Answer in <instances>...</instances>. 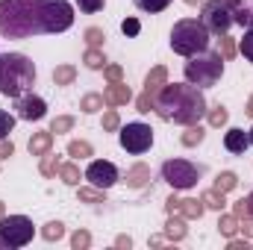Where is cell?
I'll return each mask as SVG.
<instances>
[{
  "label": "cell",
  "instance_id": "1",
  "mask_svg": "<svg viewBox=\"0 0 253 250\" xmlns=\"http://www.w3.org/2000/svg\"><path fill=\"white\" fill-rule=\"evenodd\" d=\"M153 112L171 124H200V118L206 115V97L191 83H174V85L165 83L153 100Z\"/></svg>",
  "mask_w": 253,
  "mask_h": 250
},
{
  "label": "cell",
  "instance_id": "2",
  "mask_svg": "<svg viewBox=\"0 0 253 250\" xmlns=\"http://www.w3.org/2000/svg\"><path fill=\"white\" fill-rule=\"evenodd\" d=\"M44 33L42 0H0V36L33 39Z\"/></svg>",
  "mask_w": 253,
  "mask_h": 250
},
{
  "label": "cell",
  "instance_id": "3",
  "mask_svg": "<svg viewBox=\"0 0 253 250\" xmlns=\"http://www.w3.org/2000/svg\"><path fill=\"white\" fill-rule=\"evenodd\" d=\"M36 85V65L24 53H3L0 56V94L21 97Z\"/></svg>",
  "mask_w": 253,
  "mask_h": 250
},
{
  "label": "cell",
  "instance_id": "4",
  "mask_svg": "<svg viewBox=\"0 0 253 250\" xmlns=\"http://www.w3.org/2000/svg\"><path fill=\"white\" fill-rule=\"evenodd\" d=\"M206 47H209V30L203 27V21L183 18L174 24V30H171V50L174 53L194 56V53H203Z\"/></svg>",
  "mask_w": 253,
  "mask_h": 250
},
{
  "label": "cell",
  "instance_id": "5",
  "mask_svg": "<svg viewBox=\"0 0 253 250\" xmlns=\"http://www.w3.org/2000/svg\"><path fill=\"white\" fill-rule=\"evenodd\" d=\"M183 74H186V83L197 85V88H209V85H215V83L221 80V74H224V56L215 53V50L194 53V56H189Z\"/></svg>",
  "mask_w": 253,
  "mask_h": 250
},
{
  "label": "cell",
  "instance_id": "6",
  "mask_svg": "<svg viewBox=\"0 0 253 250\" xmlns=\"http://www.w3.org/2000/svg\"><path fill=\"white\" fill-rule=\"evenodd\" d=\"M203 168L194 165L189 159H165L162 162V180L174 191H186V188H194L197 180H200Z\"/></svg>",
  "mask_w": 253,
  "mask_h": 250
},
{
  "label": "cell",
  "instance_id": "7",
  "mask_svg": "<svg viewBox=\"0 0 253 250\" xmlns=\"http://www.w3.org/2000/svg\"><path fill=\"white\" fill-rule=\"evenodd\" d=\"M33 221L27 215H3L0 218V242L3 248H27L33 242Z\"/></svg>",
  "mask_w": 253,
  "mask_h": 250
},
{
  "label": "cell",
  "instance_id": "8",
  "mask_svg": "<svg viewBox=\"0 0 253 250\" xmlns=\"http://www.w3.org/2000/svg\"><path fill=\"white\" fill-rule=\"evenodd\" d=\"M200 21L209 33L215 36H224L230 27H233V12H230V3L227 0H206L200 3Z\"/></svg>",
  "mask_w": 253,
  "mask_h": 250
},
{
  "label": "cell",
  "instance_id": "9",
  "mask_svg": "<svg viewBox=\"0 0 253 250\" xmlns=\"http://www.w3.org/2000/svg\"><path fill=\"white\" fill-rule=\"evenodd\" d=\"M118 141H121V147H124L126 153H132V156L147 153L153 147V129L147 124H141V121H132V124L121 126Z\"/></svg>",
  "mask_w": 253,
  "mask_h": 250
},
{
  "label": "cell",
  "instance_id": "10",
  "mask_svg": "<svg viewBox=\"0 0 253 250\" xmlns=\"http://www.w3.org/2000/svg\"><path fill=\"white\" fill-rule=\"evenodd\" d=\"M44 33H65L74 24V6L68 0H42Z\"/></svg>",
  "mask_w": 253,
  "mask_h": 250
},
{
  "label": "cell",
  "instance_id": "11",
  "mask_svg": "<svg viewBox=\"0 0 253 250\" xmlns=\"http://www.w3.org/2000/svg\"><path fill=\"white\" fill-rule=\"evenodd\" d=\"M168 83V68L165 65H156L147 77H144V91L138 94V100H135V106H138V112L141 115H147L150 109H153V100H156V94H159V88Z\"/></svg>",
  "mask_w": 253,
  "mask_h": 250
},
{
  "label": "cell",
  "instance_id": "12",
  "mask_svg": "<svg viewBox=\"0 0 253 250\" xmlns=\"http://www.w3.org/2000/svg\"><path fill=\"white\" fill-rule=\"evenodd\" d=\"M85 180L91 183V186H97V188H112L121 177H118V168L112 165V162H106V159H94L88 168H85Z\"/></svg>",
  "mask_w": 253,
  "mask_h": 250
},
{
  "label": "cell",
  "instance_id": "13",
  "mask_svg": "<svg viewBox=\"0 0 253 250\" xmlns=\"http://www.w3.org/2000/svg\"><path fill=\"white\" fill-rule=\"evenodd\" d=\"M15 112H18L21 121H42L47 115V103H44V97L27 91V94L15 97Z\"/></svg>",
  "mask_w": 253,
  "mask_h": 250
},
{
  "label": "cell",
  "instance_id": "14",
  "mask_svg": "<svg viewBox=\"0 0 253 250\" xmlns=\"http://www.w3.org/2000/svg\"><path fill=\"white\" fill-rule=\"evenodd\" d=\"M165 209H168V215H183L189 221L203 218V212H206L203 200H197V197H174V194L165 200Z\"/></svg>",
  "mask_w": 253,
  "mask_h": 250
},
{
  "label": "cell",
  "instance_id": "15",
  "mask_svg": "<svg viewBox=\"0 0 253 250\" xmlns=\"http://www.w3.org/2000/svg\"><path fill=\"white\" fill-rule=\"evenodd\" d=\"M230 12H233V24L251 30L253 27V0H227Z\"/></svg>",
  "mask_w": 253,
  "mask_h": 250
},
{
  "label": "cell",
  "instance_id": "16",
  "mask_svg": "<svg viewBox=\"0 0 253 250\" xmlns=\"http://www.w3.org/2000/svg\"><path fill=\"white\" fill-rule=\"evenodd\" d=\"M103 100H106V106H124V103L132 100V91H129V85L124 80L121 83H109V88L103 91Z\"/></svg>",
  "mask_w": 253,
  "mask_h": 250
},
{
  "label": "cell",
  "instance_id": "17",
  "mask_svg": "<svg viewBox=\"0 0 253 250\" xmlns=\"http://www.w3.org/2000/svg\"><path fill=\"white\" fill-rule=\"evenodd\" d=\"M224 147H227L230 153L242 156V153H245V150L251 147V138H248V132H245V129L233 126V129H227V135H224Z\"/></svg>",
  "mask_w": 253,
  "mask_h": 250
},
{
  "label": "cell",
  "instance_id": "18",
  "mask_svg": "<svg viewBox=\"0 0 253 250\" xmlns=\"http://www.w3.org/2000/svg\"><path fill=\"white\" fill-rule=\"evenodd\" d=\"M124 183L129 188H144L150 183V165H144V162H138V165H132L129 171H126Z\"/></svg>",
  "mask_w": 253,
  "mask_h": 250
},
{
  "label": "cell",
  "instance_id": "19",
  "mask_svg": "<svg viewBox=\"0 0 253 250\" xmlns=\"http://www.w3.org/2000/svg\"><path fill=\"white\" fill-rule=\"evenodd\" d=\"M30 153L33 156H44L50 147H53V132L50 129H42V132H33V138H30Z\"/></svg>",
  "mask_w": 253,
  "mask_h": 250
},
{
  "label": "cell",
  "instance_id": "20",
  "mask_svg": "<svg viewBox=\"0 0 253 250\" xmlns=\"http://www.w3.org/2000/svg\"><path fill=\"white\" fill-rule=\"evenodd\" d=\"M186 233H189V227H186L183 215H171L168 224H165V239H171V242H183Z\"/></svg>",
  "mask_w": 253,
  "mask_h": 250
},
{
  "label": "cell",
  "instance_id": "21",
  "mask_svg": "<svg viewBox=\"0 0 253 250\" xmlns=\"http://www.w3.org/2000/svg\"><path fill=\"white\" fill-rule=\"evenodd\" d=\"M80 165L77 162H62L59 165V180H62L65 186H80Z\"/></svg>",
  "mask_w": 253,
  "mask_h": 250
},
{
  "label": "cell",
  "instance_id": "22",
  "mask_svg": "<svg viewBox=\"0 0 253 250\" xmlns=\"http://www.w3.org/2000/svg\"><path fill=\"white\" fill-rule=\"evenodd\" d=\"M59 165H62V162H59V156L47 150V153L42 156V165H39V171H42V177H56V174H59Z\"/></svg>",
  "mask_w": 253,
  "mask_h": 250
},
{
  "label": "cell",
  "instance_id": "23",
  "mask_svg": "<svg viewBox=\"0 0 253 250\" xmlns=\"http://www.w3.org/2000/svg\"><path fill=\"white\" fill-rule=\"evenodd\" d=\"M203 206L206 209H215V212H221L224 206H227V200H224V191H218V188H209V191H203Z\"/></svg>",
  "mask_w": 253,
  "mask_h": 250
},
{
  "label": "cell",
  "instance_id": "24",
  "mask_svg": "<svg viewBox=\"0 0 253 250\" xmlns=\"http://www.w3.org/2000/svg\"><path fill=\"white\" fill-rule=\"evenodd\" d=\"M83 62H85V68H91V71H103L106 68V56H103L100 47H88L85 56H83Z\"/></svg>",
  "mask_w": 253,
  "mask_h": 250
},
{
  "label": "cell",
  "instance_id": "25",
  "mask_svg": "<svg viewBox=\"0 0 253 250\" xmlns=\"http://www.w3.org/2000/svg\"><path fill=\"white\" fill-rule=\"evenodd\" d=\"M77 80V68L74 65H59L53 68V85H71Z\"/></svg>",
  "mask_w": 253,
  "mask_h": 250
},
{
  "label": "cell",
  "instance_id": "26",
  "mask_svg": "<svg viewBox=\"0 0 253 250\" xmlns=\"http://www.w3.org/2000/svg\"><path fill=\"white\" fill-rule=\"evenodd\" d=\"M106 106V100H103V94H85L83 100H80V109L85 112V115H94V112H100Z\"/></svg>",
  "mask_w": 253,
  "mask_h": 250
},
{
  "label": "cell",
  "instance_id": "27",
  "mask_svg": "<svg viewBox=\"0 0 253 250\" xmlns=\"http://www.w3.org/2000/svg\"><path fill=\"white\" fill-rule=\"evenodd\" d=\"M91 153H94V147L88 141H83V138H77V141L68 144V156H74V159H88Z\"/></svg>",
  "mask_w": 253,
  "mask_h": 250
},
{
  "label": "cell",
  "instance_id": "28",
  "mask_svg": "<svg viewBox=\"0 0 253 250\" xmlns=\"http://www.w3.org/2000/svg\"><path fill=\"white\" fill-rule=\"evenodd\" d=\"M62 236H65V224L62 221H50V224L42 227V239H44V242H59Z\"/></svg>",
  "mask_w": 253,
  "mask_h": 250
},
{
  "label": "cell",
  "instance_id": "29",
  "mask_svg": "<svg viewBox=\"0 0 253 250\" xmlns=\"http://www.w3.org/2000/svg\"><path fill=\"white\" fill-rule=\"evenodd\" d=\"M218 230H221V236L233 239V236L239 233V218H236V215H221V218H218Z\"/></svg>",
  "mask_w": 253,
  "mask_h": 250
},
{
  "label": "cell",
  "instance_id": "30",
  "mask_svg": "<svg viewBox=\"0 0 253 250\" xmlns=\"http://www.w3.org/2000/svg\"><path fill=\"white\" fill-rule=\"evenodd\" d=\"M236 186H239V177H236L233 171H221V174L215 177V188H218V191H224V194H227V191H233Z\"/></svg>",
  "mask_w": 253,
  "mask_h": 250
},
{
  "label": "cell",
  "instance_id": "31",
  "mask_svg": "<svg viewBox=\"0 0 253 250\" xmlns=\"http://www.w3.org/2000/svg\"><path fill=\"white\" fill-rule=\"evenodd\" d=\"M203 135H206V132H203V126H200V124H191L189 129L183 132V138H180V141H183L186 147H197V144L203 141Z\"/></svg>",
  "mask_w": 253,
  "mask_h": 250
},
{
  "label": "cell",
  "instance_id": "32",
  "mask_svg": "<svg viewBox=\"0 0 253 250\" xmlns=\"http://www.w3.org/2000/svg\"><path fill=\"white\" fill-rule=\"evenodd\" d=\"M80 200L83 203H106V194H103V188H97V186L80 188Z\"/></svg>",
  "mask_w": 253,
  "mask_h": 250
},
{
  "label": "cell",
  "instance_id": "33",
  "mask_svg": "<svg viewBox=\"0 0 253 250\" xmlns=\"http://www.w3.org/2000/svg\"><path fill=\"white\" fill-rule=\"evenodd\" d=\"M236 50H239V47H236V42L224 33V36L218 39V53L224 56V62H227V59H233V56H236Z\"/></svg>",
  "mask_w": 253,
  "mask_h": 250
},
{
  "label": "cell",
  "instance_id": "34",
  "mask_svg": "<svg viewBox=\"0 0 253 250\" xmlns=\"http://www.w3.org/2000/svg\"><path fill=\"white\" fill-rule=\"evenodd\" d=\"M171 3H174V0H135V6H138L141 12H150V15H153V12H162V9H168Z\"/></svg>",
  "mask_w": 253,
  "mask_h": 250
},
{
  "label": "cell",
  "instance_id": "35",
  "mask_svg": "<svg viewBox=\"0 0 253 250\" xmlns=\"http://www.w3.org/2000/svg\"><path fill=\"white\" fill-rule=\"evenodd\" d=\"M103 129H106V132L121 129V115H118V109H106V112H103Z\"/></svg>",
  "mask_w": 253,
  "mask_h": 250
},
{
  "label": "cell",
  "instance_id": "36",
  "mask_svg": "<svg viewBox=\"0 0 253 250\" xmlns=\"http://www.w3.org/2000/svg\"><path fill=\"white\" fill-rule=\"evenodd\" d=\"M206 115H209V124H212V126H224V124H227V118H230V115H227V109H224L221 103H218L215 109H206Z\"/></svg>",
  "mask_w": 253,
  "mask_h": 250
},
{
  "label": "cell",
  "instance_id": "37",
  "mask_svg": "<svg viewBox=\"0 0 253 250\" xmlns=\"http://www.w3.org/2000/svg\"><path fill=\"white\" fill-rule=\"evenodd\" d=\"M103 39H106V33H103L100 27H88V30H85V44H88V47H100Z\"/></svg>",
  "mask_w": 253,
  "mask_h": 250
},
{
  "label": "cell",
  "instance_id": "38",
  "mask_svg": "<svg viewBox=\"0 0 253 250\" xmlns=\"http://www.w3.org/2000/svg\"><path fill=\"white\" fill-rule=\"evenodd\" d=\"M239 50H242V56H245L248 62H253V27L245 30V39L239 42Z\"/></svg>",
  "mask_w": 253,
  "mask_h": 250
},
{
  "label": "cell",
  "instance_id": "39",
  "mask_svg": "<svg viewBox=\"0 0 253 250\" xmlns=\"http://www.w3.org/2000/svg\"><path fill=\"white\" fill-rule=\"evenodd\" d=\"M12 129H15V115H9L6 109H0V138H9Z\"/></svg>",
  "mask_w": 253,
  "mask_h": 250
},
{
  "label": "cell",
  "instance_id": "40",
  "mask_svg": "<svg viewBox=\"0 0 253 250\" xmlns=\"http://www.w3.org/2000/svg\"><path fill=\"white\" fill-rule=\"evenodd\" d=\"M68 129H74V118L71 115H59V118H53V124H50V132H68Z\"/></svg>",
  "mask_w": 253,
  "mask_h": 250
},
{
  "label": "cell",
  "instance_id": "41",
  "mask_svg": "<svg viewBox=\"0 0 253 250\" xmlns=\"http://www.w3.org/2000/svg\"><path fill=\"white\" fill-rule=\"evenodd\" d=\"M88 245H91V236H88L85 230H77V233L71 236V248L74 250H85Z\"/></svg>",
  "mask_w": 253,
  "mask_h": 250
},
{
  "label": "cell",
  "instance_id": "42",
  "mask_svg": "<svg viewBox=\"0 0 253 250\" xmlns=\"http://www.w3.org/2000/svg\"><path fill=\"white\" fill-rule=\"evenodd\" d=\"M103 3H106V0H77L80 12H85V15H94V12H100V9H103Z\"/></svg>",
  "mask_w": 253,
  "mask_h": 250
},
{
  "label": "cell",
  "instance_id": "43",
  "mask_svg": "<svg viewBox=\"0 0 253 250\" xmlns=\"http://www.w3.org/2000/svg\"><path fill=\"white\" fill-rule=\"evenodd\" d=\"M103 77H106L109 83H121V80H124V68H121V65H106V68H103Z\"/></svg>",
  "mask_w": 253,
  "mask_h": 250
},
{
  "label": "cell",
  "instance_id": "44",
  "mask_svg": "<svg viewBox=\"0 0 253 250\" xmlns=\"http://www.w3.org/2000/svg\"><path fill=\"white\" fill-rule=\"evenodd\" d=\"M121 33H124V36H129V39H132V36H138V33H141V24H138V18H124V24H121Z\"/></svg>",
  "mask_w": 253,
  "mask_h": 250
},
{
  "label": "cell",
  "instance_id": "45",
  "mask_svg": "<svg viewBox=\"0 0 253 250\" xmlns=\"http://www.w3.org/2000/svg\"><path fill=\"white\" fill-rule=\"evenodd\" d=\"M239 230L245 233V239H253V215H245V218H239Z\"/></svg>",
  "mask_w": 253,
  "mask_h": 250
},
{
  "label": "cell",
  "instance_id": "46",
  "mask_svg": "<svg viewBox=\"0 0 253 250\" xmlns=\"http://www.w3.org/2000/svg\"><path fill=\"white\" fill-rule=\"evenodd\" d=\"M15 153V144L9 141V138H0V159H6V156H12Z\"/></svg>",
  "mask_w": 253,
  "mask_h": 250
},
{
  "label": "cell",
  "instance_id": "47",
  "mask_svg": "<svg viewBox=\"0 0 253 250\" xmlns=\"http://www.w3.org/2000/svg\"><path fill=\"white\" fill-rule=\"evenodd\" d=\"M233 215H236V218H245V215H251V212H248V200H239V203H233Z\"/></svg>",
  "mask_w": 253,
  "mask_h": 250
},
{
  "label": "cell",
  "instance_id": "48",
  "mask_svg": "<svg viewBox=\"0 0 253 250\" xmlns=\"http://www.w3.org/2000/svg\"><path fill=\"white\" fill-rule=\"evenodd\" d=\"M115 248L129 250V248H132V239H129V236H118V239H115Z\"/></svg>",
  "mask_w": 253,
  "mask_h": 250
},
{
  "label": "cell",
  "instance_id": "49",
  "mask_svg": "<svg viewBox=\"0 0 253 250\" xmlns=\"http://www.w3.org/2000/svg\"><path fill=\"white\" fill-rule=\"evenodd\" d=\"M227 248H230V250H248V239H245V242H239V239H233V242H230Z\"/></svg>",
  "mask_w": 253,
  "mask_h": 250
},
{
  "label": "cell",
  "instance_id": "50",
  "mask_svg": "<svg viewBox=\"0 0 253 250\" xmlns=\"http://www.w3.org/2000/svg\"><path fill=\"white\" fill-rule=\"evenodd\" d=\"M150 245H153V248H159V245H165V236H153V239H150Z\"/></svg>",
  "mask_w": 253,
  "mask_h": 250
},
{
  "label": "cell",
  "instance_id": "51",
  "mask_svg": "<svg viewBox=\"0 0 253 250\" xmlns=\"http://www.w3.org/2000/svg\"><path fill=\"white\" fill-rule=\"evenodd\" d=\"M245 112H248V115L253 118V94H251V100H248V106H245Z\"/></svg>",
  "mask_w": 253,
  "mask_h": 250
},
{
  "label": "cell",
  "instance_id": "52",
  "mask_svg": "<svg viewBox=\"0 0 253 250\" xmlns=\"http://www.w3.org/2000/svg\"><path fill=\"white\" fill-rule=\"evenodd\" d=\"M245 200H248V212H251V215H253V191H251V194H248V197H245Z\"/></svg>",
  "mask_w": 253,
  "mask_h": 250
},
{
  "label": "cell",
  "instance_id": "53",
  "mask_svg": "<svg viewBox=\"0 0 253 250\" xmlns=\"http://www.w3.org/2000/svg\"><path fill=\"white\" fill-rule=\"evenodd\" d=\"M186 3H189V6H197V3H200V0H186Z\"/></svg>",
  "mask_w": 253,
  "mask_h": 250
},
{
  "label": "cell",
  "instance_id": "54",
  "mask_svg": "<svg viewBox=\"0 0 253 250\" xmlns=\"http://www.w3.org/2000/svg\"><path fill=\"white\" fill-rule=\"evenodd\" d=\"M248 138H251V144H253V126H251V132H248Z\"/></svg>",
  "mask_w": 253,
  "mask_h": 250
},
{
  "label": "cell",
  "instance_id": "55",
  "mask_svg": "<svg viewBox=\"0 0 253 250\" xmlns=\"http://www.w3.org/2000/svg\"><path fill=\"white\" fill-rule=\"evenodd\" d=\"M3 215H6V212H3V203H0V218H3Z\"/></svg>",
  "mask_w": 253,
  "mask_h": 250
}]
</instances>
